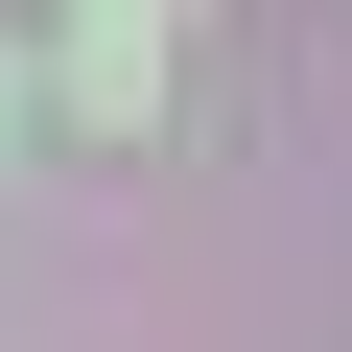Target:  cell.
Listing matches in <instances>:
<instances>
[{
	"mask_svg": "<svg viewBox=\"0 0 352 352\" xmlns=\"http://www.w3.org/2000/svg\"><path fill=\"white\" fill-rule=\"evenodd\" d=\"M164 24H188V0H71V118H94V141L164 118Z\"/></svg>",
	"mask_w": 352,
	"mask_h": 352,
	"instance_id": "1",
	"label": "cell"
}]
</instances>
